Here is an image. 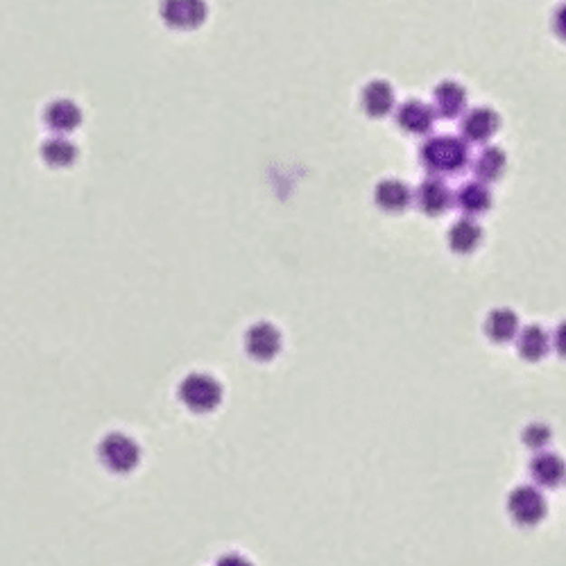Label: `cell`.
Masks as SVG:
<instances>
[{
	"label": "cell",
	"instance_id": "obj_1",
	"mask_svg": "<svg viewBox=\"0 0 566 566\" xmlns=\"http://www.w3.org/2000/svg\"><path fill=\"white\" fill-rule=\"evenodd\" d=\"M419 161L435 177L456 175V172H460L469 163V143L462 136H430L421 145Z\"/></svg>",
	"mask_w": 566,
	"mask_h": 566
},
{
	"label": "cell",
	"instance_id": "obj_2",
	"mask_svg": "<svg viewBox=\"0 0 566 566\" xmlns=\"http://www.w3.org/2000/svg\"><path fill=\"white\" fill-rule=\"evenodd\" d=\"M179 401L195 415L213 412L222 403L220 380L204 371H193L179 383Z\"/></svg>",
	"mask_w": 566,
	"mask_h": 566
},
{
	"label": "cell",
	"instance_id": "obj_3",
	"mask_svg": "<svg viewBox=\"0 0 566 566\" xmlns=\"http://www.w3.org/2000/svg\"><path fill=\"white\" fill-rule=\"evenodd\" d=\"M507 514L521 528H534L548 514L546 496L537 484H519L507 494Z\"/></svg>",
	"mask_w": 566,
	"mask_h": 566
},
{
	"label": "cell",
	"instance_id": "obj_4",
	"mask_svg": "<svg viewBox=\"0 0 566 566\" xmlns=\"http://www.w3.org/2000/svg\"><path fill=\"white\" fill-rule=\"evenodd\" d=\"M158 16L163 25L175 32H195L206 23V0H161Z\"/></svg>",
	"mask_w": 566,
	"mask_h": 566
},
{
	"label": "cell",
	"instance_id": "obj_5",
	"mask_svg": "<svg viewBox=\"0 0 566 566\" xmlns=\"http://www.w3.org/2000/svg\"><path fill=\"white\" fill-rule=\"evenodd\" d=\"M102 465L113 474H130L140 462V446L125 433H109L98 446Z\"/></svg>",
	"mask_w": 566,
	"mask_h": 566
},
{
	"label": "cell",
	"instance_id": "obj_6",
	"mask_svg": "<svg viewBox=\"0 0 566 566\" xmlns=\"http://www.w3.org/2000/svg\"><path fill=\"white\" fill-rule=\"evenodd\" d=\"M501 130V118L492 107L466 109L460 118V136L469 145H487Z\"/></svg>",
	"mask_w": 566,
	"mask_h": 566
},
{
	"label": "cell",
	"instance_id": "obj_7",
	"mask_svg": "<svg viewBox=\"0 0 566 566\" xmlns=\"http://www.w3.org/2000/svg\"><path fill=\"white\" fill-rule=\"evenodd\" d=\"M415 204L424 216L439 217L456 204V193L442 177H428L415 190Z\"/></svg>",
	"mask_w": 566,
	"mask_h": 566
},
{
	"label": "cell",
	"instance_id": "obj_8",
	"mask_svg": "<svg viewBox=\"0 0 566 566\" xmlns=\"http://www.w3.org/2000/svg\"><path fill=\"white\" fill-rule=\"evenodd\" d=\"M245 351H247L249 358H254L256 362H270L279 356L281 351V340L279 329L270 321H256L247 329L245 333Z\"/></svg>",
	"mask_w": 566,
	"mask_h": 566
},
{
	"label": "cell",
	"instance_id": "obj_9",
	"mask_svg": "<svg viewBox=\"0 0 566 566\" xmlns=\"http://www.w3.org/2000/svg\"><path fill=\"white\" fill-rule=\"evenodd\" d=\"M394 120H397L398 130L406 134L426 136L435 127L437 113H435L433 104H426L421 100H406L394 111Z\"/></svg>",
	"mask_w": 566,
	"mask_h": 566
},
{
	"label": "cell",
	"instance_id": "obj_10",
	"mask_svg": "<svg viewBox=\"0 0 566 566\" xmlns=\"http://www.w3.org/2000/svg\"><path fill=\"white\" fill-rule=\"evenodd\" d=\"M528 474L537 487L557 489L566 480V462L557 453L539 451L530 457Z\"/></svg>",
	"mask_w": 566,
	"mask_h": 566
},
{
	"label": "cell",
	"instance_id": "obj_11",
	"mask_svg": "<svg viewBox=\"0 0 566 566\" xmlns=\"http://www.w3.org/2000/svg\"><path fill=\"white\" fill-rule=\"evenodd\" d=\"M433 109L439 118H446V120L462 118L469 109L466 89L456 80L439 82L433 89Z\"/></svg>",
	"mask_w": 566,
	"mask_h": 566
},
{
	"label": "cell",
	"instance_id": "obj_12",
	"mask_svg": "<svg viewBox=\"0 0 566 566\" xmlns=\"http://www.w3.org/2000/svg\"><path fill=\"white\" fill-rule=\"evenodd\" d=\"M360 109L367 118H374V120L388 118L389 113L397 111L392 84L385 80L367 82L360 91Z\"/></svg>",
	"mask_w": 566,
	"mask_h": 566
},
{
	"label": "cell",
	"instance_id": "obj_13",
	"mask_svg": "<svg viewBox=\"0 0 566 566\" xmlns=\"http://www.w3.org/2000/svg\"><path fill=\"white\" fill-rule=\"evenodd\" d=\"M415 202V193L410 190V186L403 184L397 177H389V179H380L374 188V204L383 213H403L406 208H410V204Z\"/></svg>",
	"mask_w": 566,
	"mask_h": 566
},
{
	"label": "cell",
	"instance_id": "obj_14",
	"mask_svg": "<svg viewBox=\"0 0 566 566\" xmlns=\"http://www.w3.org/2000/svg\"><path fill=\"white\" fill-rule=\"evenodd\" d=\"M82 118L84 116H82L80 104L71 98H54L53 102L45 104L43 122L54 134H71L82 125Z\"/></svg>",
	"mask_w": 566,
	"mask_h": 566
},
{
	"label": "cell",
	"instance_id": "obj_15",
	"mask_svg": "<svg viewBox=\"0 0 566 566\" xmlns=\"http://www.w3.org/2000/svg\"><path fill=\"white\" fill-rule=\"evenodd\" d=\"M483 235H484L483 226L475 222V217L465 216L448 226L446 243L453 254H457V256H469V254H474L475 249L480 247Z\"/></svg>",
	"mask_w": 566,
	"mask_h": 566
},
{
	"label": "cell",
	"instance_id": "obj_16",
	"mask_svg": "<svg viewBox=\"0 0 566 566\" xmlns=\"http://www.w3.org/2000/svg\"><path fill=\"white\" fill-rule=\"evenodd\" d=\"M516 349L525 362H542L552 349V335L542 324L521 326L516 335Z\"/></svg>",
	"mask_w": 566,
	"mask_h": 566
},
{
	"label": "cell",
	"instance_id": "obj_17",
	"mask_svg": "<svg viewBox=\"0 0 566 566\" xmlns=\"http://www.w3.org/2000/svg\"><path fill=\"white\" fill-rule=\"evenodd\" d=\"M456 206L460 208L465 216L480 217L492 208V190L484 181H466L456 190Z\"/></svg>",
	"mask_w": 566,
	"mask_h": 566
},
{
	"label": "cell",
	"instance_id": "obj_18",
	"mask_svg": "<svg viewBox=\"0 0 566 566\" xmlns=\"http://www.w3.org/2000/svg\"><path fill=\"white\" fill-rule=\"evenodd\" d=\"M484 335L487 340H492L494 344H505L516 340L521 331L519 315H516L512 308H494L487 317H484Z\"/></svg>",
	"mask_w": 566,
	"mask_h": 566
},
{
	"label": "cell",
	"instance_id": "obj_19",
	"mask_svg": "<svg viewBox=\"0 0 566 566\" xmlns=\"http://www.w3.org/2000/svg\"><path fill=\"white\" fill-rule=\"evenodd\" d=\"M507 168V154L505 149H501L498 145H487L478 152V157L471 163V170H474V177L478 181H484V184H494V181L501 179L505 175Z\"/></svg>",
	"mask_w": 566,
	"mask_h": 566
},
{
	"label": "cell",
	"instance_id": "obj_20",
	"mask_svg": "<svg viewBox=\"0 0 566 566\" xmlns=\"http://www.w3.org/2000/svg\"><path fill=\"white\" fill-rule=\"evenodd\" d=\"M39 154L50 168H71L77 161V154L80 152H77V145L68 136L54 134L53 139L41 143Z\"/></svg>",
	"mask_w": 566,
	"mask_h": 566
},
{
	"label": "cell",
	"instance_id": "obj_21",
	"mask_svg": "<svg viewBox=\"0 0 566 566\" xmlns=\"http://www.w3.org/2000/svg\"><path fill=\"white\" fill-rule=\"evenodd\" d=\"M551 439H552V430L548 428L543 421H532V424L525 426L523 433H521V442H523V446L530 448L532 453L546 451Z\"/></svg>",
	"mask_w": 566,
	"mask_h": 566
},
{
	"label": "cell",
	"instance_id": "obj_22",
	"mask_svg": "<svg viewBox=\"0 0 566 566\" xmlns=\"http://www.w3.org/2000/svg\"><path fill=\"white\" fill-rule=\"evenodd\" d=\"M552 349H555L557 356L566 360V320L560 321L552 331Z\"/></svg>",
	"mask_w": 566,
	"mask_h": 566
},
{
	"label": "cell",
	"instance_id": "obj_23",
	"mask_svg": "<svg viewBox=\"0 0 566 566\" xmlns=\"http://www.w3.org/2000/svg\"><path fill=\"white\" fill-rule=\"evenodd\" d=\"M552 30L566 43V3L560 5L555 9V14H552Z\"/></svg>",
	"mask_w": 566,
	"mask_h": 566
},
{
	"label": "cell",
	"instance_id": "obj_24",
	"mask_svg": "<svg viewBox=\"0 0 566 566\" xmlns=\"http://www.w3.org/2000/svg\"><path fill=\"white\" fill-rule=\"evenodd\" d=\"M216 566H252V561H249L247 557L238 555V552H226V555H222L220 560H217Z\"/></svg>",
	"mask_w": 566,
	"mask_h": 566
}]
</instances>
